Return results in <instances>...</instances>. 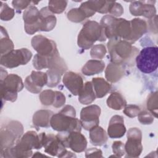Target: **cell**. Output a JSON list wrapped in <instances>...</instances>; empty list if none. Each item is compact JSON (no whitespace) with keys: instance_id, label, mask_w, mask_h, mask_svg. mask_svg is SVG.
I'll return each mask as SVG.
<instances>
[{"instance_id":"6da1fadb","label":"cell","mask_w":158,"mask_h":158,"mask_svg":"<svg viewBox=\"0 0 158 158\" xmlns=\"http://www.w3.org/2000/svg\"><path fill=\"white\" fill-rule=\"evenodd\" d=\"M111 62L118 64H134L135 57L138 54V49L129 42L115 37L109 40L107 43Z\"/></svg>"},{"instance_id":"7a4b0ae2","label":"cell","mask_w":158,"mask_h":158,"mask_svg":"<svg viewBox=\"0 0 158 158\" xmlns=\"http://www.w3.org/2000/svg\"><path fill=\"white\" fill-rule=\"evenodd\" d=\"M75 116V108L70 105H66L59 112L52 115L50 125L54 130L59 132L81 131L80 120Z\"/></svg>"},{"instance_id":"3957f363","label":"cell","mask_w":158,"mask_h":158,"mask_svg":"<svg viewBox=\"0 0 158 158\" xmlns=\"http://www.w3.org/2000/svg\"><path fill=\"white\" fill-rule=\"evenodd\" d=\"M106 36L103 28L96 21H87L83 26L78 36V46L84 49H88L97 41H104Z\"/></svg>"},{"instance_id":"277c9868","label":"cell","mask_w":158,"mask_h":158,"mask_svg":"<svg viewBox=\"0 0 158 158\" xmlns=\"http://www.w3.org/2000/svg\"><path fill=\"white\" fill-rule=\"evenodd\" d=\"M0 91L1 99L5 101L14 102L17 98V93L22 90L24 84L21 77L14 73L4 76L1 72Z\"/></svg>"},{"instance_id":"5b68a950","label":"cell","mask_w":158,"mask_h":158,"mask_svg":"<svg viewBox=\"0 0 158 158\" xmlns=\"http://www.w3.org/2000/svg\"><path fill=\"white\" fill-rule=\"evenodd\" d=\"M135 62L137 68L143 73H151L156 71L158 66V48H144L136 56Z\"/></svg>"},{"instance_id":"8992f818","label":"cell","mask_w":158,"mask_h":158,"mask_svg":"<svg viewBox=\"0 0 158 158\" xmlns=\"http://www.w3.org/2000/svg\"><path fill=\"white\" fill-rule=\"evenodd\" d=\"M23 133V125L18 121L11 120L2 126L0 131L1 150L15 146Z\"/></svg>"},{"instance_id":"52a82bcc","label":"cell","mask_w":158,"mask_h":158,"mask_svg":"<svg viewBox=\"0 0 158 158\" xmlns=\"http://www.w3.org/2000/svg\"><path fill=\"white\" fill-rule=\"evenodd\" d=\"M67 69L66 63L60 57L59 54L51 57L48 70L46 72L48 75L47 86L51 88L56 86L60 83L62 75Z\"/></svg>"},{"instance_id":"ba28073f","label":"cell","mask_w":158,"mask_h":158,"mask_svg":"<svg viewBox=\"0 0 158 158\" xmlns=\"http://www.w3.org/2000/svg\"><path fill=\"white\" fill-rule=\"evenodd\" d=\"M31 57V52L27 48L13 49L6 54L1 55V65L7 68H15L27 64Z\"/></svg>"},{"instance_id":"9c48e42d","label":"cell","mask_w":158,"mask_h":158,"mask_svg":"<svg viewBox=\"0 0 158 158\" xmlns=\"http://www.w3.org/2000/svg\"><path fill=\"white\" fill-rule=\"evenodd\" d=\"M57 136L66 148L75 152H81L86 149V139L80 131L59 132Z\"/></svg>"},{"instance_id":"30bf717a","label":"cell","mask_w":158,"mask_h":158,"mask_svg":"<svg viewBox=\"0 0 158 158\" xmlns=\"http://www.w3.org/2000/svg\"><path fill=\"white\" fill-rule=\"evenodd\" d=\"M43 147L44 152L52 156L58 157H72L76 156L72 152L68 151L57 135L49 133L45 135Z\"/></svg>"},{"instance_id":"8fae6325","label":"cell","mask_w":158,"mask_h":158,"mask_svg":"<svg viewBox=\"0 0 158 158\" xmlns=\"http://www.w3.org/2000/svg\"><path fill=\"white\" fill-rule=\"evenodd\" d=\"M142 133L138 128H131L127 133V141L125 144L126 157H138L142 152Z\"/></svg>"},{"instance_id":"7c38bea8","label":"cell","mask_w":158,"mask_h":158,"mask_svg":"<svg viewBox=\"0 0 158 158\" xmlns=\"http://www.w3.org/2000/svg\"><path fill=\"white\" fill-rule=\"evenodd\" d=\"M24 28L27 33L33 35L38 31H41L42 20L40 12L34 6L27 8L23 15Z\"/></svg>"},{"instance_id":"4fadbf2b","label":"cell","mask_w":158,"mask_h":158,"mask_svg":"<svg viewBox=\"0 0 158 158\" xmlns=\"http://www.w3.org/2000/svg\"><path fill=\"white\" fill-rule=\"evenodd\" d=\"M31 43L33 49L40 55L51 57L59 54L56 43L43 35H38L33 36Z\"/></svg>"},{"instance_id":"5bb4252c","label":"cell","mask_w":158,"mask_h":158,"mask_svg":"<svg viewBox=\"0 0 158 158\" xmlns=\"http://www.w3.org/2000/svg\"><path fill=\"white\" fill-rule=\"evenodd\" d=\"M101 108L93 104L83 107L80 112V122L85 130L89 131L91 128L98 126L99 123Z\"/></svg>"},{"instance_id":"9a60e30c","label":"cell","mask_w":158,"mask_h":158,"mask_svg":"<svg viewBox=\"0 0 158 158\" xmlns=\"http://www.w3.org/2000/svg\"><path fill=\"white\" fill-rule=\"evenodd\" d=\"M48 83V75L46 73L39 71H32L31 74L27 77L25 80L26 89L35 94L41 92L43 87Z\"/></svg>"},{"instance_id":"2e32d148","label":"cell","mask_w":158,"mask_h":158,"mask_svg":"<svg viewBox=\"0 0 158 158\" xmlns=\"http://www.w3.org/2000/svg\"><path fill=\"white\" fill-rule=\"evenodd\" d=\"M156 1H133L130 6V12L135 16H144L146 18H152L156 15L154 6Z\"/></svg>"},{"instance_id":"e0dca14e","label":"cell","mask_w":158,"mask_h":158,"mask_svg":"<svg viewBox=\"0 0 158 158\" xmlns=\"http://www.w3.org/2000/svg\"><path fill=\"white\" fill-rule=\"evenodd\" d=\"M62 81L67 89L74 96L78 95L84 86L82 77L73 72H65Z\"/></svg>"},{"instance_id":"ac0fdd59","label":"cell","mask_w":158,"mask_h":158,"mask_svg":"<svg viewBox=\"0 0 158 158\" xmlns=\"http://www.w3.org/2000/svg\"><path fill=\"white\" fill-rule=\"evenodd\" d=\"M126 132V127L124 125V120L122 116L115 115L110 120L107 135L110 138H120L124 136Z\"/></svg>"},{"instance_id":"d6986e66","label":"cell","mask_w":158,"mask_h":158,"mask_svg":"<svg viewBox=\"0 0 158 158\" xmlns=\"http://www.w3.org/2000/svg\"><path fill=\"white\" fill-rule=\"evenodd\" d=\"M130 22L131 32L130 35L127 41L132 44L141 38L146 31L148 25L146 22L141 19H134Z\"/></svg>"},{"instance_id":"ffe728a7","label":"cell","mask_w":158,"mask_h":158,"mask_svg":"<svg viewBox=\"0 0 158 158\" xmlns=\"http://www.w3.org/2000/svg\"><path fill=\"white\" fill-rule=\"evenodd\" d=\"M125 74V70L123 65L110 63L106 70L105 77L107 81L111 83H115L120 80Z\"/></svg>"},{"instance_id":"44dd1931","label":"cell","mask_w":158,"mask_h":158,"mask_svg":"<svg viewBox=\"0 0 158 158\" xmlns=\"http://www.w3.org/2000/svg\"><path fill=\"white\" fill-rule=\"evenodd\" d=\"M40 12L42 20L41 31H49L52 30L56 24V16L49 10L48 7H43Z\"/></svg>"},{"instance_id":"7402d4cb","label":"cell","mask_w":158,"mask_h":158,"mask_svg":"<svg viewBox=\"0 0 158 158\" xmlns=\"http://www.w3.org/2000/svg\"><path fill=\"white\" fill-rule=\"evenodd\" d=\"M53 114V112L49 110H38L33 116V123L37 127L48 128L51 126L50 120Z\"/></svg>"},{"instance_id":"603a6c76","label":"cell","mask_w":158,"mask_h":158,"mask_svg":"<svg viewBox=\"0 0 158 158\" xmlns=\"http://www.w3.org/2000/svg\"><path fill=\"white\" fill-rule=\"evenodd\" d=\"M90 142L94 146H102L108 139L106 131L101 127L96 126L89 130Z\"/></svg>"},{"instance_id":"cb8c5ba5","label":"cell","mask_w":158,"mask_h":158,"mask_svg":"<svg viewBox=\"0 0 158 158\" xmlns=\"http://www.w3.org/2000/svg\"><path fill=\"white\" fill-rule=\"evenodd\" d=\"M96 96L91 81H87L84 84L83 88L78 94L79 102L85 105L92 103Z\"/></svg>"},{"instance_id":"d4e9b609","label":"cell","mask_w":158,"mask_h":158,"mask_svg":"<svg viewBox=\"0 0 158 158\" xmlns=\"http://www.w3.org/2000/svg\"><path fill=\"white\" fill-rule=\"evenodd\" d=\"M105 67V63L101 60H88L82 67V73L87 76L93 75L102 72Z\"/></svg>"},{"instance_id":"484cf974","label":"cell","mask_w":158,"mask_h":158,"mask_svg":"<svg viewBox=\"0 0 158 158\" xmlns=\"http://www.w3.org/2000/svg\"><path fill=\"white\" fill-rule=\"evenodd\" d=\"M91 82L96 98H103L110 91L111 89L110 84L102 78H93Z\"/></svg>"},{"instance_id":"4316f807","label":"cell","mask_w":158,"mask_h":158,"mask_svg":"<svg viewBox=\"0 0 158 158\" xmlns=\"http://www.w3.org/2000/svg\"><path fill=\"white\" fill-rule=\"evenodd\" d=\"M107 105L114 110H121L127 105V101L123 96L118 92L112 93L107 99Z\"/></svg>"},{"instance_id":"83f0119b","label":"cell","mask_w":158,"mask_h":158,"mask_svg":"<svg viewBox=\"0 0 158 158\" xmlns=\"http://www.w3.org/2000/svg\"><path fill=\"white\" fill-rule=\"evenodd\" d=\"M1 55L6 54L14 49V44L11 40L9 38V35L3 27H1Z\"/></svg>"},{"instance_id":"f1b7e54d","label":"cell","mask_w":158,"mask_h":158,"mask_svg":"<svg viewBox=\"0 0 158 158\" xmlns=\"http://www.w3.org/2000/svg\"><path fill=\"white\" fill-rule=\"evenodd\" d=\"M56 91L51 89H46L40 94V100L43 105L51 106L54 105L56 99Z\"/></svg>"},{"instance_id":"f546056e","label":"cell","mask_w":158,"mask_h":158,"mask_svg":"<svg viewBox=\"0 0 158 158\" xmlns=\"http://www.w3.org/2000/svg\"><path fill=\"white\" fill-rule=\"evenodd\" d=\"M67 18L69 20L73 22H81L87 19L84 12L80 8L72 9L67 13Z\"/></svg>"},{"instance_id":"4dcf8cb0","label":"cell","mask_w":158,"mask_h":158,"mask_svg":"<svg viewBox=\"0 0 158 158\" xmlns=\"http://www.w3.org/2000/svg\"><path fill=\"white\" fill-rule=\"evenodd\" d=\"M52 57V56H51ZM51 57H46L36 54L33 60V67L37 70L48 69Z\"/></svg>"},{"instance_id":"1f68e13d","label":"cell","mask_w":158,"mask_h":158,"mask_svg":"<svg viewBox=\"0 0 158 158\" xmlns=\"http://www.w3.org/2000/svg\"><path fill=\"white\" fill-rule=\"evenodd\" d=\"M147 108L149 112L154 115L155 117H157V92L152 93L150 94L147 101Z\"/></svg>"},{"instance_id":"d6a6232c","label":"cell","mask_w":158,"mask_h":158,"mask_svg":"<svg viewBox=\"0 0 158 158\" xmlns=\"http://www.w3.org/2000/svg\"><path fill=\"white\" fill-rule=\"evenodd\" d=\"M67 5V1H49L48 7L53 14H60L65 10Z\"/></svg>"},{"instance_id":"836d02e7","label":"cell","mask_w":158,"mask_h":158,"mask_svg":"<svg viewBox=\"0 0 158 158\" xmlns=\"http://www.w3.org/2000/svg\"><path fill=\"white\" fill-rule=\"evenodd\" d=\"M106 52L107 51L105 46L102 44H99L92 47L90 51V55L93 59L99 60L102 59L105 56Z\"/></svg>"},{"instance_id":"e575fe53","label":"cell","mask_w":158,"mask_h":158,"mask_svg":"<svg viewBox=\"0 0 158 158\" xmlns=\"http://www.w3.org/2000/svg\"><path fill=\"white\" fill-rule=\"evenodd\" d=\"M1 19L2 20L8 21L11 20L14 15V10L9 7L6 3L1 2Z\"/></svg>"},{"instance_id":"d590c367","label":"cell","mask_w":158,"mask_h":158,"mask_svg":"<svg viewBox=\"0 0 158 158\" xmlns=\"http://www.w3.org/2000/svg\"><path fill=\"white\" fill-rule=\"evenodd\" d=\"M137 116L139 122L141 124L149 125L151 124L154 121L153 115L149 112H148L146 110L140 111Z\"/></svg>"},{"instance_id":"8d00e7d4","label":"cell","mask_w":158,"mask_h":158,"mask_svg":"<svg viewBox=\"0 0 158 158\" xmlns=\"http://www.w3.org/2000/svg\"><path fill=\"white\" fill-rule=\"evenodd\" d=\"M112 151L114 153L115 156L114 157H122L125 153V144L120 141H114L112 146Z\"/></svg>"},{"instance_id":"74e56055","label":"cell","mask_w":158,"mask_h":158,"mask_svg":"<svg viewBox=\"0 0 158 158\" xmlns=\"http://www.w3.org/2000/svg\"><path fill=\"white\" fill-rule=\"evenodd\" d=\"M140 112V108L138 106L129 104L125 106L123 113L130 118L136 117Z\"/></svg>"},{"instance_id":"f35d334b","label":"cell","mask_w":158,"mask_h":158,"mask_svg":"<svg viewBox=\"0 0 158 158\" xmlns=\"http://www.w3.org/2000/svg\"><path fill=\"white\" fill-rule=\"evenodd\" d=\"M110 14L115 17L120 16L123 13V8L122 5L116 2H114L112 6H111L110 10L109 12Z\"/></svg>"},{"instance_id":"ab89813d","label":"cell","mask_w":158,"mask_h":158,"mask_svg":"<svg viewBox=\"0 0 158 158\" xmlns=\"http://www.w3.org/2000/svg\"><path fill=\"white\" fill-rule=\"evenodd\" d=\"M31 3L30 1H13L12 2V6L14 9L17 10H21L24 9H27L28 7Z\"/></svg>"},{"instance_id":"60d3db41","label":"cell","mask_w":158,"mask_h":158,"mask_svg":"<svg viewBox=\"0 0 158 158\" xmlns=\"http://www.w3.org/2000/svg\"><path fill=\"white\" fill-rule=\"evenodd\" d=\"M102 151L97 148H89L85 152L86 157H102Z\"/></svg>"},{"instance_id":"b9f144b4","label":"cell","mask_w":158,"mask_h":158,"mask_svg":"<svg viewBox=\"0 0 158 158\" xmlns=\"http://www.w3.org/2000/svg\"><path fill=\"white\" fill-rule=\"evenodd\" d=\"M56 99L53 106L56 108H59L64 105L65 102V97L64 94L60 91H56Z\"/></svg>"},{"instance_id":"7bdbcfd3","label":"cell","mask_w":158,"mask_h":158,"mask_svg":"<svg viewBox=\"0 0 158 158\" xmlns=\"http://www.w3.org/2000/svg\"><path fill=\"white\" fill-rule=\"evenodd\" d=\"M32 157H48V156H46V155L42 154L41 152H35V154Z\"/></svg>"}]
</instances>
